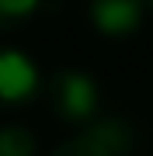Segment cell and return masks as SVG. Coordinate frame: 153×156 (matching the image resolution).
Listing matches in <instances>:
<instances>
[{
	"mask_svg": "<svg viewBox=\"0 0 153 156\" xmlns=\"http://www.w3.org/2000/svg\"><path fill=\"white\" fill-rule=\"evenodd\" d=\"M146 7H150V11H153V0H146Z\"/></svg>",
	"mask_w": 153,
	"mask_h": 156,
	"instance_id": "cell-7",
	"label": "cell"
},
{
	"mask_svg": "<svg viewBox=\"0 0 153 156\" xmlns=\"http://www.w3.org/2000/svg\"><path fill=\"white\" fill-rule=\"evenodd\" d=\"M136 153V128L125 118H94L73 139L59 142L49 156H132Z\"/></svg>",
	"mask_w": 153,
	"mask_h": 156,
	"instance_id": "cell-2",
	"label": "cell"
},
{
	"mask_svg": "<svg viewBox=\"0 0 153 156\" xmlns=\"http://www.w3.org/2000/svg\"><path fill=\"white\" fill-rule=\"evenodd\" d=\"M42 97H46L49 111L56 115L63 125H91L94 118H101V87L91 73L59 66L42 80Z\"/></svg>",
	"mask_w": 153,
	"mask_h": 156,
	"instance_id": "cell-1",
	"label": "cell"
},
{
	"mask_svg": "<svg viewBox=\"0 0 153 156\" xmlns=\"http://www.w3.org/2000/svg\"><path fill=\"white\" fill-rule=\"evenodd\" d=\"M87 17L104 38H132L143 28L146 0H87Z\"/></svg>",
	"mask_w": 153,
	"mask_h": 156,
	"instance_id": "cell-4",
	"label": "cell"
},
{
	"mask_svg": "<svg viewBox=\"0 0 153 156\" xmlns=\"http://www.w3.org/2000/svg\"><path fill=\"white\" fill-rule=\"evenodd\" d=\"M0 156H38V135L28 125H0Z\"/></svg>",
	"mask_w": 153,
	"mask_h": 156,
	"instance_id": "cell-5",
	"label": "cell"
},
{
	"mask_svg": "<svg viewBox=\"0 0 153 156\" xmlns=\"http://www.w3.org/2000/svg\"><path fill=\"white\" fill-rule=\"evenodd\" d=\"M42 0H0V31H14L38 14Z\"/></svg>",
	"mask_w": 153,
	"mask_h": 156,
	"instance_id": "cell-6",
	"label": "cell"
},
{
	"mask_svg": "<svg viewBox=\"0 0 153 156\" xmlns=\"http://www.w3.org/2000/svg\"><path fill=\"white\" fill-rule=\"evenodd\" d=\"M42 97V73L28 52L0 45V111L24 108Z\"/></svg>",
	"mask_w": 153,
	"mask_h": 156,
	"instance_id": "cell-3",
	"label": "cell"
}]
</instances>
